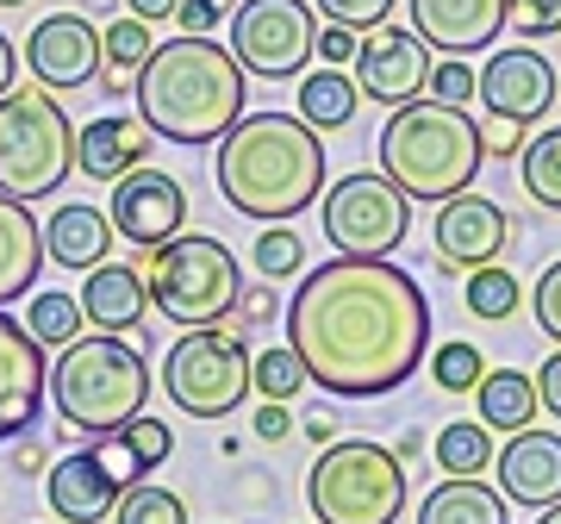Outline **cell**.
Segmentation results:
<instances>
[{"mask_svg":"<svg viewBox=\"0 0 561 524\" xmlns=\"http://www.w3.org/2000/svg\"><path fill=\"white\" fill-rule=\"evenodd\" d=\"M25 331H32L44 350H69V343L81 338V300H76V294H62V287H44V294H32Z\"/></svg>","mask_w":561,"mask_h":524,"instance_id":"cell-32","label":"cell"},{"mask_svg":"<svg viewBox=\"0 0 561 524\" xmlns=\"http://www.w3.org/2000/svg\"><path fill=\"white\" fill-rule=\"evenodd\" d=\"M243 62L219 38H169L150 50L138 76V119L150 138L169 144H219L243 119Z\"/></svg>","mask_w":561,"mask_h":524,"instance_id":"cell-3","label":"cell"},{"mask_svg":"<svg viewBox=\"0 0 561 524\" xmlns=\"http://www.w3.org/2000/svg\"><path fill=\"white\" fill-rule=\"evenodd\" d=\"M474 394H481V424H486V431H505V437L530 431V424H537V412H542L537 381H530L524 368H486Z\"/></svg>","mask_w":561,"mask_h":524,"instance_id":"cell-26","label":"cell"},{"mask_svg":"<svg viewBox=\"0 0 561 524\" xmlns=\"http://www.w3.org/2000/svg\"><path fill=\"white\" fill-rule=\"evenodd\" d=\"M505 32H518L524 44L556 38L561 32V0H505Z\"/></svg>","mask_w":561,"mask_h":524,"instance_id":"cell-39","label":"cell"},{"mask_svg":"<svg viewBox=\"0 0 561 524\" xmlns=\"http://www.w3.org/2000/svg\"><path fill=\"white\" fill-rule=\"evenodd\" d=\"M537 524H561V505H549V512H542V519Z\"/></svg>","mask_w":561,"mask_h":524,"instance_id":"cell-52","label":"cell"},{"mask_svg":"<svg viewBox=\"0 0 561 524\" xmlns=\"http://www.w3.org/2000/svg\"><path fill=\"white\" fill-rule=\"evenodd\" d=\"M431 243H437L443 269L474 275V269H486V262L505 257V243H512V219H505V206L481 201V194H456V201L437 206Z\"/></svg>","mask_w":561,"mask_h":524,"instance_id":"cell-17","label":"cell"},{"mask_svg":"<svg viewBox=\"0 0 561 524\" xmlns=\"http://www.w3.org/2000/svg\"><path fill=\"white\" fill-rule=\"evenodd\" d=\"M76 175V119L57 106L50 88H13L0 101V194L50 201Z\"/></svg>","mask_w":561,"mask_h":524,"instance_id":"cell-6","label":"cell"},{"mask_svg":"<svg viewBox=\"0 0 561 524\" xmlns=\"http://www.w3.org/2000/svg\"><path fill=\"white\" fill-rule=\"evenodd\" d=\"M106 219L119 231L125 243H138V250H162V243L181 238V225H187V187L175 175H162V169H131L125 182H113V206H106Z\"/></svg>","mask_w":561,"mask_h":524,"instance_id":"cell-12","label":"cell"},{"mask_svg":"<svg viewBox=\"0 0 561 524\" xmlns=\"http://www.w3.org/2000/svg\"><path fill=\"white\" fill-rule=\"evenodd\" d=\"M213 182L231 213L256 225H287L324 194V144L300 113H243L219 138Z\"/></svg>","mask_w":561,"mask_h":524,"instance_id":"cell-2","label":"cell"},{"mask_svg":"<svg viewBox=\"0 0 561 524\" xmlns=\"http://www.w3.org/2000/svg\"><path fill=\"white\" fill-rule=\"evenodd\" d=\"M474 94H481V106L493 119L537 125L542 113L556 106V69H549L542 50L512 44V50H493V57H486V69L474 76Z\"/></svg>","mask_w":561,"mask_h":524,"instance_id":"cell-15","label":"cell"},{"mask_svg":"<svg viewBox=\"0 0 561 524\" xmlns=\"http://www.w3.org/2000/svg\"><path fill=\"white\" fill-rule=\"evenodd\" d=\"M0 7H32V0H0Z\"/></svg>","mask_w":561,"mask_h":524,"instance_id":"cell-53","label":"cell"},{"mask_svg":"<svg viewBox=\"0 0 561 524\" xmlns=\"http://www.w3.org/2000/svg\"><path fill=\"white\" fill-rule=\"evenodd\" d=\"M486 162L481 125L468 119V106L443 101H405L381 125V175L400 187L405 201L443 206L456 194H474V175Z\"/></svg>","mask_w":561,"mask_h":524,"instance_id":"cell-4","label":"cell"},{"mask_svg":"<svg viewBox=\"0 0 561 524\" xmlns=\"http://www.w3.org/2000/svg\"><path fill=\"white\" fill-rule=\"evenodd\" d=\"M500 468V493L512 505H561V431H518L505 437V449L493 456Z\"/></svg>","mask_w":561,"mask_h":524,"instance_id":"cell-19","label":"cell"},{"mask_svg":"<svg viewBox=\"0 0 561 524\" xmlns=\"http://www.w3.org/2000/svg\"><path fill=\"white\" fill-rule=\"evenodd\" d=\"M287 431H294V412H287L280 400H262L256 406V437H262V444H280Z\"/></svg>","mask_w":561,"mask_h":524,"instance_id":"cell-44","label":"cell"},{"mask_svg":"<svg viewBox=\"0 0 561 524\" xmlns=\"http://www.w3.org/2000/svg\"><path fill=\"white\" fill-rule=\"evenodd\" d=\"M113 219H106L101 206H57L50 219H44V257L57 262V269H76V275H88V269H101L106 250H113Z\"/></svg>","mask_w":561,"mask_h":524,"instance_id":"cell-23","label":"cell"},{"mask_svg":"<svg viewBox=\"0 0 561 524\" xmlns=\"http://www.w3.org/2000/svg\"><path fill=\"white\" fill-rule=\"evenodd\" d=\"M119 444L131 449V456H138V468L150 475V468L169 463V449H175V431H169L162 419H150V412H144V419H131V424L119 431Z\"/></svg>","mask_w":561,"mask_h":524,"instance_id":"cell-37","label":"cell"},{"mask_svg":"<svg viewBox=\"0 0 561 524\" xmlns=\"http://www.w3.org/2000/svg\"><path fill=\"white\" fill-rule=\"evenodd\" d=\"M356 88L381 106L424 101L431 88V44L412 25H381L356 44Z\"/></svg>","mask_w":561,"mask_h":524,"instance_id":"cell-14","label":"cell"},{"mask_svg":"<svg viewBox=\"0 0 561 524\" xmlns=\"http://www.w3.org/2000/svg\"><path fill=\"white\" fill-rule=\"evenodd\" d=\"M250 343L231 324H206L169 350L162 363V394L187 412V419H231L250 400Z\"/></svg>","mask_w":561,"mask_h":524,"instance_id":"cell-9","label":"cell"},{"mask_svg":"<svg viewBox=\"0 0 561 524\" xmlns=\"http://www.w3.org/2000/svg\"><path fill=\"white\" fill-rule=\"evenodd\" d=\"M44 269V225L32 219V206L0 194V312L32 294V275Z\"/></svg>","mask_w":561,"mask_h":524,"instance_id":"cell-24","label":"cell"},{"mask_svg":"<svg viewBox=\"0 0 561 524\" xmlns=\"http://www.w3.org/2000/svg\"><path fill=\"white\" fill-rule=\"evenodd\" d=\"M537 400H542V412H556L561 419V350L537 368Z\"/></svg>","mask_w":561,"mask_h":524,"instance_id":"cell-46","label":"cell"},{"mask_svg":"<svg viewBox=\"0 0 561 524\" xmlns=\"http://www.w3.org/2000/svg\"><path fill=\"white\" fill-rule=\"evenodd\" d=\"M20 88V57H13V44H7V32H0V101Z\"/></svg>","mask_w":561,"mask_h":524,"instance_id":"cell-50","label":"cell"},{"mask_svg":"<svg viewBox=\"0 0 561 524\" xmlns=\"http://www.w3.org/2000/svg\"><path fill=\"white\" fill-rule=\"evenodd\" d=\"M125 487L106 475V463L94 449H76V456H62L50 475H44V500L57 512L62 524H101L113 519V505H119Z\"/></svg>","mask_w":561,"mask_h":524,"instance_id":"cell-20","label":"cell"},{"mask_svg":"<svg viewBox=\"0 0 561 524\" xmlns=\"http://www.w3.org/2000/svg\"><path fill=\"white\" fill-rule=\"evenodd\" d=\"M481 375H486V363H481V350H474V343L449 338V343L431 350V381H437L443 394H474Z\"/></svg>","mask_w":561,"mask_h":524,"instance_id":"cell-35","label":"cell"},{"mask_svg":"<svg viewBox=\"0 0 561 524\" xmlns=\"http://www.w3.org/2000/svg\"><path fill=\"white\" fill-rule=\"evenodd\" d=\"M50 394V363H44V343L25 331V319L0 312V444L25 437L44 412Z\"/></svg>","mask_w":561,"mask_h":524,"instance_id":"cell-16","label":"cell"},{"mask_svg":"<svg viewBox=\"0 0 561 524\" xmlns=\"http://www.w3.org/2000/svg\"><path fill=\"white\" fill-rule=\"evenodd\" d=\"M481 144H486V157H518L524 150V125L493 119V125H481Z\"/></svg>","mask_w":561,"mask_h":524,"instance_id":"cell-45","label":"cell"},{"mask_svg":"<svg viewBox=\"0 0 561 524\" xmlns=\"http://www.w3.org/2000/svg\"><path fill=\"white\" fill-rule=\"evenodd\" d=\"M518 182H524V194H530L537 206L561 213V125L537 132V138L518 150Z\"/></svg>","mask_w":561,"mask_h":524,"instance_id":"cell-30","label":"cell"},{"mask_svg":"<svg viewBox=\"0 0 561 524\" xmlns=\"http://www.w3.org/2000/svg\"><path fill=\"white\" fill-rule=\"evenodd\" d=\"M319 25L306 0H243L231 13V57L243 62V76L287 81L312 62Z\"/></svg>","mask_w":561,"mask_h":524,"instance_id":"cell-11","label":"cell"},{"mask_svg":"<svg viewBox=\"0 0 561 524\" xmlns=\"http://www.w3.org/2000/svg\"><path fill=\"white\" fill-rule=\"evenodd\" d=\"M306 269V243L294 225H262L256 238V275L262 282H280V275H300Z\"/></svg>","mask_w":561,"mask_h":524,"instance_id":"cell-36","label":"cell"},{"mask_svg":"<svg viewBox=\"0 0 561 524\" xmlns=\"http://www.w3.org/2000/svg\"><path fill=\"white\" fill-rule=\"evenodd\" d=\"M144 312H150V282H144V269L131 262H101V269H88V282H81V319L101 324L106 338H125V331H138Z\"/></svg>","mask_w":561,"mask_h":524,"instance_id":"cell-22","label":"cell"},{"mask_svg":"<svg viewBox=\"0 0 561 524\" xmlns=\"http://www.w3.org/2000/svg\"><path fill=\"white\" fill-rule=\"evenodd\" d=\"M356 101H362L356 76H337V69L300 76V119L312 132H343V125L356 119Z\"/></svg>","mask_w":561,"mask_h":524,"instance_id":"cell-29","label":"cell"},{"mask_svg":"<svg viewBox=\"0 0 561 524\" xmlns=\"http://www.w3.org/2000/svg\"><path fill=\"white\" fill-rule=\"evenodd\" d=\"M431 456H437V468L449 475V481H481L500 449H493V431H486L481 419H449V424L437 431Z\"/></svg>","mask_w":561,"mask_h":524,"instance_id":"cell-28","label":"cell"},{"mask_svg":"<svg viewBox=\"0 0 561 524\" xmlns=\"http://www.w3.org/2000/svg\"><path fill=\"white\" fill-rule=\"evenodd\" d=\"M25 69L50 94L101 81V25L88 20V13H50V20H38L32 38H25Z\"/></svg>","mask_w":561,"mask_h":524,"instance_id":"cell-13","label":"cell"},{"mask_svg":"<svg viewBox=\"0 0 561 524\" xmlns=\"http://www.w3.org/2000/svg\"><path fill=\"white\" fill-rule=\"evenodd\" d=\"M150 50H157V38H150V25L144 20H113L101 25V94H113V101H125L131 88H138L144 62H150Z\"/></svg>","mask_w":561,"mask_h":524,"instance_id":"cell-27","label":"cell"},{"mask_svg":"<svg viewBox=\"0 0 561 524\" xmlns=\"http://www.w3.org/2000/svg\"><path fill=\"white\" fill-rule=\"evenodd\" d=\"M125 13L144 25H162V20H175L181 13V0H125Z\"/></svg>","mask_w":561,"mask_h":524,"instance_id":"cell-47","label":"cell"},{"mask_svg":"<svg viewBox=\"0 0 561 524\" xmlns=\"http://www.w3.org/2000/svg\"><path fill=\"white\" fill-rule=\"evenodd\" d=\"M150 306H157L169 324H187V331H206V324H225L238 312L243 294V269L231 257V243L206 238V231H181L175 243L150 250Z\"/></svg>","mask_w":561,"mask_h":524,"instance_id":"cell-8","label":"cell"},{"mask_svg":"<svg viewBox=\"0 0 561 524\" xmlns=\"http://www.w3.org/2000/svg\"><path fill=\"white\" fill-rule=\"evenodd\" d=\"M287 350L337 400H381L412 381L431 350V300L400 262L331 257L294 287Z\"/></svg>","mask_w":561,"mask_h":524,"instance_id":"cell-1","label":"cell"},{"mask_svg":"<svg viewBox=\"0 0 561 524\" xmlns=\"http://www.w3.org/2000/svg\"><path fill=\"white\" fill-rule=\"evenodd\" d=\"M238 306H243V312H250V319H268V312H275V294H268V287H256V294H238Z\"/></svg>","mask_w":561,"mask_h":524,"instance_id":"cell-51","label":"cell"},{"mask_svg":"<svg viewBox=\"0 0 561 524\" xmlns=\"http://www.w3.org/2000/svg\"><path fill=\"white\" fill-rule=\"evenodd\" d=\"M306 387V363L287 350V343H275V350H262L256 363H250V394H262V400H294Z\"/></svg>","mask_w":561,"mask_h":524,"instance_id":"cell-34","label":"cell"},{"mask_svg":"<svg viewBox=\"0 0 561 524\" xmlns=\"http://www.w3.org/2000/svg\"><path fill=\"white\" fill-rule=\"evenodd\" d=\"M530 312H537V331H549V338H556V350H561V257L542 269L537 294H530Z\"/></svg>","mask_w":561,"mask_h":524,"instance_id":"cell-41","label":"cell"},{"mask_svg":"<svg viewBox=\"0 0 561 524\" xmlns=\"http://www.w3.org/2000/svg\"><path fill=\"white\" fill-rule=\"evenodd\" d=\"M225 7H231V0H181V32H187V38H206V32H213V25H219V13Z\"/></svg>","mask_w":561,"mask_h":524,"instance_id":"cell-43","label":"cell"},{"mask_svg":"<svg viewBox=\"0 0 561 524\" xmlns=\"http://www.w3.org/2000/svg\"><path fill=\"white\" fill-rule=\"evenodd\" d=\"M113 524H187V505H181V493H169V487L138 481V487H125L119 493Z\"/></svg>","mask_w":561,"mask_h":524,"instance_id":"cell-33","label":"cell"},{"mask_svg":"<svg viewBox=\"0 0 561 524\" xmlns=\"http://www.w3.org/2000/svg\"><path fill=\"white\" fill-rule=\"evenodd\" d=\"M324 13V25H343V32H356V38H368V32H381L387 13H393V0H312Z\"/></svg>","mask_w":561,"mask_h":524,"instance_id":"cell-38","label":"cell"},{"mask_svg":"<svg viewBox=\"0 0 561 524\" xmlns=\"http://www.w3.org/2000/svg\"><path fill=\"white\" fill-rule=\"evenodd\" d=\"M306 500L319 524H400L405 463L375 437H337L306 475Z\"/></svg>","mask_w":561,"mask_h":524,"instance_id":"cell-7","label":"cell"},{"mask_svg":"<svg viewBox=\"0 0 561 524\" xmlns=\"http://www.w3.org/2000/svg\"><path fill=\"white\" fill-rule=\"evenodd\" d=\"M461 300H468V312L481 324H505L524 306V282L512 269H500V262H486V269H474V275L461 282Z\"/></svg>","mask_w":561,"mask_h":524,"instance_id":"cell-31","label":"cell"},{"mask_svg":"<svg viewBox=\"0 0 561 524\" xmlns=\"http://www.w3.org/2000/svg\"><path fill=\"white\" fill-rule=\"evenodd\" d=\"M474 76H481V69H468L461 57H443V62H431V88H424V94L443 101V106H468L474 101Z\"/></svg>","mask_w":561,"mask_h":524,"instance_id":"cell-40","label":"cell"},{"mask_svg":"<svg viewBox=\"0 0 561 524\" xmlns=\"http://www.w3.org/2000/svg\"><path fill=\"white\" fill-rule=\"evenodd\" d=\"M505 493L486 481H437L419 500V524H512Z\"/></svg>","mask_w":561,"mask_h":524,"instance_id":"cell-25","label":"cell"},{"mask_svg":"<svg viewBox=\"0 0 561 524\" xmlns=\"http://www.w3.org/2000/svg\"><path fill=\"white\" fill-rule=\"evenodd\" d=\"M319 225H324V238H331L337 257L381 262L412 238V201L387 175L356 169V175H337L331 194H319Z\"/></svg>","mask_w":561,"mask_h":524,"instance_id":"cell-10","label":"cell"},{"mask_svg":"<svg viewBox=\"0 0 561 524\" xmlns=\"http://www.w3.org/2000/svg\"><path fill=\"white\" fill-rule=\"evenodd\" d=\"M356 32H343V25H319V44H312V57L324 69H343V62H356Z\"/></svg>","mask_w":561,"mask_h":524,"instance_id":"cell-42","label":"cell"},{"mask_svg":"<svg viewBox=\"0 0 561 524\" xmlns=\"http://www.w3.org/2000/svg\"><path fill=\"white\" fill-rule=\"evenodd\" d=\"M144 157H150V125L144 119L101 113L76 132V169L88 182H125L131 169H144Z\"/></svg>","mask_w":561,"mask_h":524,"instance_id":"cell-21","label":"cell"},{"mask_svg":"<svg viewBox=\"0 0 561 524\" xmlns=\"http://www.w3.org/2000/svg\"><path fill=\"white\" fill-rule=\"evenodd\" d=\"M412 32L443 57H468L505 32V0H405Z\"/></svg>","mask_w":561,"mask_h":524,"instance_id":"cell-18","label":"cell"},{"mask_svg":"<svg viewBox=\"0 0 561 524\" xmlns=\"http://www.w3.org/2000/svg\"><path fill=\"white\" fill-rule=\"evenodd\" d=\"M13 468H20V475H38V468H44V444H38V437H13Z\"/></svg>","mask_w":561,"mask_h":524,"instance_id":"cell-49","label":"cell"},{"mask_svg":"<svg viewBox=\"0 0 561 524\" xmlns=\"http://www.w3.org/2000/svg\"><path fill=\"white\" fill-rule=\"evenodd\" d=\"M306 431H312V444H337V412L331 406H319V412H306Z\"/></svg>","mask_w":561,"mask_h":524,"instance_id":"cell-48","label":"cell"},{"mask_svg":"<svg viewBox=\"0 0 561 524\" xmlns=\"http://www.w3.org/2000/svg\"><path fill=\"white\" fill-rule=\"evenodd\" d=\"M150 400V368L125 338H76L50 363V406L81 437H119L131 419H144Z\"/></svg>","mask_w":561,"mask_h":524,"instance_id":"cell-5","label":"cell"}]
</instances>
